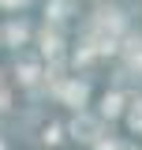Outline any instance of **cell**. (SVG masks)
Instances as JSON below:
<instances>
[{
	"mask_svg": "<svg viewBox=\"0 0 142 150\" xmlns=\"http://www.w3.org/2000/svg\"><path fill=\"white\" fill-rule=\"evenodd\" d=\"M71 131H75V135H79V139H97V135H101V120H97V116H90V112H79V116H75V120H71Z\"/></svg>",
	"mask_w": 142,
	"mask_h": 150,
	"instance_id": "obj_1",
	"label": "cell"
},
{
	"mask_svg": "<svg viewBox=\"0 0 142 150\" xmlns=\"http://www.w3.org/2000/svg\"><path fill=\"white\" fill-rule=\"evenodd\" d=\"M64 98H67L71 105H82V101H86V83H67V86H64Z\"/></svg>",
	"mask_w": 142,
	"mask_h": 150,
	"instance_id": "obj_2",
	"label": "cell"
},
{
	"mask_svg": "<svg viewBox=\"0 0 142 150\" xmlns=\"http://www.w3.org/2000/svg\"><path fill=\"white\" fill-rule=\"evenodd\" d=\"M45 56H49L53 64H60V56H64V45H60V38H56V34H45Z\"/></svg>",
	"mask_w": 142,
	"mask_h": 150,
	"instance_id": "obj_3",
	"label": "cell"
},
{
	"mask_svg": "<svg viewBox=\"0 0 142 150\" xmlns=\"http://www.w3.org/2000/svg\"><path fill=\"white\" fill-rule=\"evenodd\" d=\"M120 105H124V98H120V94H108V98H105V116H116Z\"/></svg>",
	"mask_w": 142,
	"mask_h": 150,
	"instance_id": "obj_4",
	"label": "cell"
},
{
	"mask_svg": "<svg viewBox=\"0 0 142 150\" xmlns=\"http://www.w3.org/2000/svg\"><path fill=\"white\" fill-rule=\"evenodd\" d=\"M8 38H11V41H22V38H26V26H22V23H11V26H8Z\"/></svg>",
	"mask_w": 142,
	"mask_h": 150,
	"instance_id": "obj_5",
	"label": "cell"
},
{
	"mask_svg": "<svg viewBox=\"0 0 142 150\" xmlns=\"http://www.w3.org/2000/svg\"><path fill=\"white\" fill-rule=\"evenodd\" d=\"M34 79H37V68H34V64H26V68H22V83H34Z\"/></svg>",
	"mask_w": 142,
	"mask_h": 150,
	"instance_id": "obj_6",
	"label": "cell"
},
{
	"mask_svg": "<svg viewBox=\"0 0 142 150\" xmlns=\"http://www.w3.org/2000/svg\"><path fill=\"white\" fill-rule=\"evenodd\" d=\"M131 128H135V131L142 128V105H138V109H135V112H131Z\"/></svg>",
	"mask_w": 142,
	"mask_h": 150,
	"instance_id": "obj_7",
	"label": "cell"
},
{
	"mask_svg": "<svg viewBox=\"0 0 142 150\" xmlns=\"http://www.w3.org/2000/svg\"><path fill=\"white\" fill-rule=\"evenodd\" d=\"M101 150H131V146H127V143H105Z\"/></svg>",
	"mask_w": 142,
	"mask_h": 150,
	"instance_id": "obj_8",
	"label": "cell"
},
{
	"mask_svg": "<svg viewBox=\"0 0 142 150\" xmlns=\"http://www.w3.org/2000/svg\"><path fill=\"white\" fill-rule=\"evenodd\" d=\"M0 105H8V94H4V79H0Z\"/></svg>",
	"mask_w": 142,
	"mask_h": 150,
	"instance_id": "obj_9",
	"label": "cell"
}]
</instances>
